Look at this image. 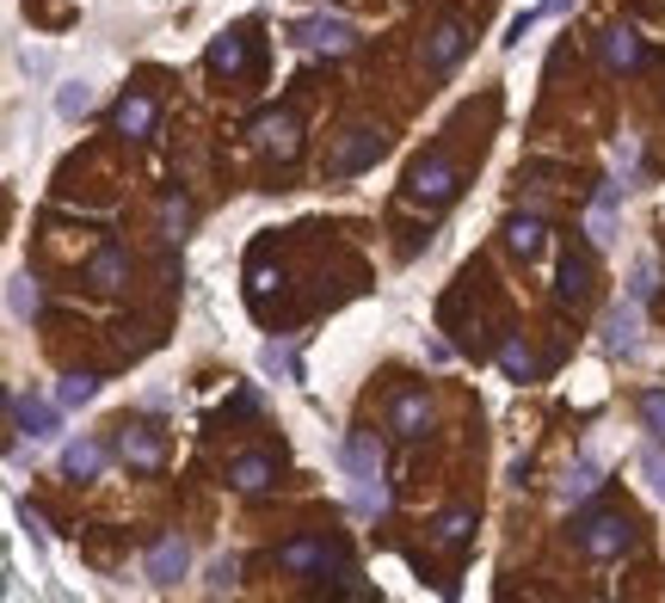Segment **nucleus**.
<instances>
[{"label": "nucleus", "mask_w": 665, "mask_h": 603, "mask_svg": "<svg viewBox=\"0 0 665 603\" xmlns=\"http://www.w3.org/2000/svg\"><path fill=\"white\" fill-rule=\"evenodd\" d=\"M210 68L217 75H241V68H253V32L241 25V32H222L217 44H210Z\"/></svg>", "instance_id": "f8f14e48"}, {"label": "nucleus", "mask_w": 665, "mask_h": 603, "mask_svg": "<svg viewBox=\"0 0 665 603\" xmlns=\"http://www.w3.org/2000/svg\"><path fill=\"white\" fill-rule=\"evenodd\" d=\"M598 487H603V468L591 462V456H579V462H573V474H567V487H561V499L573 505V499H591Z\"/></svg>", "instance_id": "5701e85b"}, {"label": "nucleus", "mask_w": 665, "mask_h": 603, "mask_svg": "<svg viewBox=\"0 0 665 603\" xmlns=\"http://www.w3.org/2000/svg\"><path fill=\"white\" fill-rule=\"evenodd\" d=\"M425 425H432V401H425V394H401V401H395V432L425 437Z\"/></svg>", "instance_id": "aec40b11"}, {"label": "nucleus", "mask_w": 665, "mask_h": 603, "mask_svg": "<svg viewBox=\"0 0 665 603\" xmlns=\"http://www.w3.org/2000/svg\"><path fill=\"white\" fill-rule=\"evenodd\" d=\"M118 449H124V462H130V468H160V456H167V444H160L155 425H124Z\"/></svg>", "instance_id": "ddd939ff"}, {"label": "nucleus", "mask_w": 665, "mask_h": 603, "mask_svg": "<svg viewBox=\"0 0 665 603\" xmlns=\"http://www.w3.org/2000/svg\"><path fill=\"white\" fill-rule=\"evenodd\" d=\"M37 309H44V290H37L32 278H13V314L19 321H32Z\"/></svg>", "instance_id": "cd10ccee"}, {"label": "nucleus", "mask_w": 665, "mask_h": 603, "mask_svg": "<svg viewBox=\"0 0 665 603\" xmlns=\"http://www.w3.org/2000/svg\"><path fill=\"white\" fill-rule=\"evenodd\" d=\"M186 216H191V210H186V203H179V198H173V203H167V228L179 234V228H186Z\"/></svg>", "instance_id": "2f4dec72"}, {"label": "nucleus", "mask_w": 665, "mask_h": 603, "mask_svg": "<svg viewBox=\"0 0 665 603\" xmlns=\"http://www.w3.org/2000/svg\"><path fill=\"white\" fill-rule=\"evenodd\" d=\"M376 155H383V130H376V124H352V130H345V142L333 148V172L352 179V172H364Z\"/></svg>", "instance_id": "423d86ee"}, {"label": "nucleus", "mask_w": 665, "mask_h": 603, "mask_svg": "<svg viewBox=\"0 0 665 603\" xmlns=\"http://www.w3.org/2000/svg\"><path fill=\"white\" fill-rule=\"evenodd\" d=\"M63 468L75 480H93L99 468H106V444H93V437H75V444L63 449Z\"/></svg>", "instance_id": "f3484780"}, {"label": "nucleus", "mask_w": 665, "mask_h": 603, "mask_svg": "<svg viewBox=\"0 0 665 603\" xmlns=\"http://www.w3.org/2000/svg\"><path fill=\"white\" fill-rule=\"evenodd\" d=\"M463 44H468L463 19H444V25L432 32V44H425V63H432L437 75H444V68H456V63H463Z\"/></svg>", "instance_id": "4468645a"}, {"label": "nucleus", "mask_w": 665, "mask_h": 603, "mask_svg": "<svg viewBox=\"0 0 665 603\" xmlns=\"http://www.w3.org/2000/svg\"><path fill=\"white\" fill-rule=\"evenodd\" d=\"M271 474H278V462H271V456H241V462L229 468V480L241 487V493H265V487H271Z\"/></svg>", "instance_id": "6ab92c4d"}, {"label": "nucleus", "mask_w": 665, "mask_h": 603, "mask_svg": "<svg viewBox=\"0 0 665 603\" xmlns=\"http://www.w3.org/2000/svg\"><path fill=\"white\" fill-rule=\"evenodd\" d=\"M186 567H191V548L179 536H160L155 548H148V579H155V585H179Z\"/></svg>", "instance_id": "9d476101"}, {"label": "nucleus", "mask_w": 665, "mask_h": 603, "mask_svg": "<svg viewBox=\"0 0 665 603\" xmlns=\"http://www.w3.org/2000/svg\"><path fill=\"white\" fill-rule=\"evenodd\" d=\"M259 364H265L271 376H302V370H296V351H290V345H265Z\"/></svg>", "instance_id": "c85d7f7f"}, {"label": "nucleus", "mask_w": 665, "mask_h": 603, "mask_svg": "<svg viewBox=\"0 0 665 603\" xmlns=\"http://www.w3.org/2000/svg\"><path fill=\"white\" fill-rule=\"evenodd\" d=\"M579 548H586L591 560H617L622 548L634 541V524H629V511H591V517H579Z\"/></svg>", "instance_id": "f03ea898"}, {"label": "nucleus", "mask_w": 665, "mask_h": 603, "mask_svg": "<svg viewBox=\"0 0 665 603\" xmlns=\"http://www.w3.org/2000/svg\"><path fill=\"white\" fill-rule=\"evenodd\" d=\"M617 198H622V186L610 179V186L598 191V203H591V247H610V216H617Z\"/></svg>", "instance_id": "4be33fe9"}, {"label": "nucleus", "mask_w": 665, "mask_h": 603, "mask_svg": "<svg viewBox=\"0 0 665 603\" xmlns=\"http://www.w3.org/2000/svg\"><path fill=\"white\" fill-rule=\"evenodd\" d=\"M641 468H647L653 499H665V456H660V449H641Z\"/></svg>", "instance_id": "c756f323"}, {"label": "nucleus", "mask_w": 665, "mask_h": 603, "mask_svg": "<svg viewBox=\"0 0 665 603\" xmlns=\"http://www.w3.org/2000/svg\"><path fill=\"white\" fill-rule=\"evenodd\" d=\"M463 191V179H456V167H450L444 155H432V160H419L413 172H407V198L413 203H425V210H444L450 198Z\"/></svg>", "instance_id": "20e7f679"}, {"label": "nucleus", "mask_w": 665, "mask_h": 603, "mask_svg": "<svg viewBox=\"0 0 665 603\" xmlns=\"http://www.w3.org/2000/svg\"><path fill=\"white\" fill-rule=\"evenodd\" d=\"M93 394H99V376H87V370H75V376L56 382V401H63V406H87Z\"/></svg>", "instance_id": "a878e982"}, {"label": "nucleus", "mask_w": 665, "mask_h": 603, "mask_svg": "<svg viewBox=\"0 0 665 603\" xmlns=\"http://www.w3.org/2000/svg\"><path fill=\"white\" fill-rule=\"evenodd\" d=\"M555 295H561V302H567V309H579V302H591V253H586V247H567V253H561Z\"/></svg>", "instance_id": "0eeeda50"}, {"label": "nucleus", "mask_w": 665, "mask_h": 603, "mask_svg": "<svg viewBox=\"0 0 665 603\" xmlns=\"http://www.w3.org/2000/svg\"><path fill=\"white\" fill-rule=\"evenodd\" d=\"M345 474H352V505L357 511H388V487H383V449L370 432L345 437Z\"/></svg>", "instance_id": "f257e3e1"}, {"label": "nucleus", "mask_w": 665, "mask_h": 603, "mask_svg": "<svg viewBox=\"0 0 665 603\" xmlns=\"http://www.w3.org/2000/svg\"><path fill=\"white\" fill-rule=\"evenodd\" d=\"M56 111H63V118H87V111H93V87H87V80H68L63 93H56Z\"/></svg>", "instance_id": "bb28decb"}, {"label": "nucleus", "mask_w": 665, "mask_h": 603, "mask_svg": "<svg viewBox=\"0 0 665 603\" xmlns=\"http://www.w3.org/2000/svg\"><path fill=\"white\" fill-rule=\"evenodd\" d=\"M111 124H118V136H148V130H155V99L130 93L124 105H118V118H111Z\"/></svg>", "instance_id": "a211bd4d"}, {"label": "nucleus", "mask_w": 665, "mask_h": 603, "mask_svg": "<svg viewBox=\"0 0 665 603\" xmlns=\"http://www.w3.org/2000/svg\"><path fill=\"white\" fill-rule=\"evenodd\" d=\"M253 142H259V148H271L278 160H290L296 148H302V124H296L290 111H265L259 124H253Z\"/></svg>", "instance_id": "1a4fd4ad"}, {"label": "nucleus", "mask_w": 665, "mask_h": 603, "mask_svg": "<svg viewBox=\"0 0 665 603\" xmlns=\"http://www.w3.org/2000/svg\"><path fill=\"white\" fill-rule=\"evenodd\" d=\"M124 278H130V259H124V247H118V241H106V247L93 253V265H87V283H93V290H118Z\"/></svg>", "instance_id": "2eb2a0df"}, {"label": "nucleus", "mask_w": 665, "mask_h": 603, "mask_svg": "<svg viewBox=\"0 0 665 603\" xmlns=\"http://www.w3.org/2000/svg\"><path fill=\"white\" fill-rule=\"evenodd\" d=\"M468 529H475V511H463V505H456V511H444V517H437V529H432V536H437V548H463V541H468Z\"/></svg>", "instance_id": "b1692460"}, {"label": "nucleus", "mask_w": 665, "mask_h": 603, "mask_svg": "<svg viewBox=\"0 0 665 603\" xmlns=\"http://www.w3.org/2000/svg\"><path fill=\"white\" fill-rule=\"evenodd\" d=\"M222 585H234V560H217V579H210V591H222Z\"/></svg>", "instance_id": "473e14b6"}, {"label": "nucleus", "mask_w": 665, "mask_h": 603, "mask_svg": "<svg viewBox=\"0 0 665 603\" xmlns=\"http://www.w3.org/2000/svg\"><path fill=\"white\" fill-rule=\"evenodd\" d=\"M499 370H506L511 382H530V376H536V357H530V345L524 339H506V345H499Z\"/></svg>", "instance_id": "393cba45"}, {"label": "nucleus", "mask_w": 665, "mask_h": 603, "mask_svg": "<svg viewBox=\"0 0 665 603\" xmlns=\"http://www.w3.org/2000/svg\"><path fill=\"white\" fill-rule=\"evenodd\" d=\"M641 418H647L653 432L665 437V388H660V394H641Z\"/></svg>", "instance_id": "7c9ffc66"}, {"label": "nucleus", "mask_w": 665, "mask_h": 603, "mask_svg": "<svg viewBox=\"0 0 665 603\" xmlns=\"http://www.w3.org/2000/svg\"><path fill=\"white\" fill-rule=\"evenodd\" d=\"M634 339H641V302L629 295V302H617V309H610V321H603V351L629 357Z\"/></svg>", "instance_id": "9b49d317"}, {"label": "nucleus", "mask_w": 665, "mask_h": 603, "mask_svg": "<svg viewBox=\"0 0 665 603\" xmlns=\"http://www.w3.org/2000/svg\"><path fill=\"white\" fill-rule=\"evenodd\" d=\"M56 406H63V401H56ZM56 406H49V401H32V394H13V401H7V413H13L19 437L49 444V437H56Z\"/></svg>", "instance_id": "6e6552de"}, {"label": "nucleus", "mask_w": 665, "mask_h": 603, "mask_svg": "<svg viewBox=\"0 0 665 603\" xmlns=\"http://www.w3.org/2000/svg\"><path fill=\"white\" fill-rule=\"evenodd\" d=\"M290 44L326 49V56H345V49L357 44V32L345 25V19H333V13H314V19H296V25H290Z\"/></svg>", "instance_id": "39448f33"}, {"label": "nucleus", "mask_w": 665, "mask_h": 603, "mask_svg": "<svg viewBox=\"0 0 665 603\" xmlns=\"http://www.w3.org/2000/svg\"><path fill=\"white\" fill-rule=\"evenodd\" d=\"M573 0H542V13H567Z\"/></svg>", "instance_id": "72a5a7b5"}, {"label": "nucleus", "mask_w": 665, "mask_h": 603, "mask_svg": "<svg viewBox=\"0 0 665 603\" xmlns=\"http://www.w3.org/2000/svg\"><path fill=\"white\" fill-rule=\"evenodd\" d=\"M603 63L629 75V68H641V63H647V49H641V37H634L629 25H610V32H603Z\"/></svg>", "instance_id": "dca6fc26"}, {"label": "nucleus", "mask_w": 665, "mask_h": 603, "mask_svg": "<svg viewBox=\"0 0 665 603\" xmlns=\"http://www.w3.org/2000/svg\"><path fill=\"white\" fill-rule=\"evenodd\" d=\"M278 560L290 572H352V555H345L340 541H326V536H296V541H284L278 548Z\"/></svg>", "instance_id": "7ed1b4c3"}, {"label": "nucleus", "mask_w": 665, "mask_h": 603, "mask_svg": "<svg viewBox=\"0 0 665 603\" xmlns=\"http://www.w3.org/2000/svg\"><path fill=\"white\" fill-rule=\"evenodd\" d=\"M506 247L518 253V259H536L542 253V222L536 216H511L506 222Z\"/></svg>", "instance_id": "412c9836"}]
</instances>
